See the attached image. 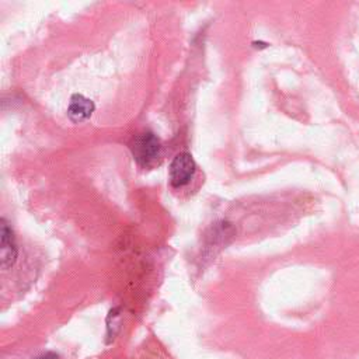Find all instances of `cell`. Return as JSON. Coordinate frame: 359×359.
<instances>
[{
  "mask_svg": "<svg viewBox=\"0 0 359 359\" xmlns=\"http://www.w3.org/2000/svg\"><path fill=\"white\" fill-rule=\"evenodd\" d=\"M133 158L140 167L149 168L157 163L161 156L160 139L151 132H143L133 137L130 143Z\"/></svg>",
  "mask_w": 359,
  "mask_h": 359,
  "instance_id": "obj_1",
  "label": "cell"
},
{
  "mask_svg": "<svg viewBox=\"0 0 359 359\" xmlns=\"http://www.w3.org/2000/svg\"><path fill=\"white\" fill-rule=\"evenodd\" d=\"M195 171H196V164L192 156L187 151L178 153L170 164V170H168L170 184L174 188L184 187L192 180Z\"/></svg>",
  "mask_w": 359,
  "mask_h": 359,
  "instance_id": "obj_2",
  "label": "cell"
},
{
  "mask_svg": "<svg viewBox=\"0 0 359 359\" xmlns=\"http://www.w3.org/2000/svg\"><path fill=\"white\" fill-rule=\"evenodd\" d=\"M0 265L3 269H8L17 259V244L6 219L0 220Z\"/></svg>",
  "mask_w": 359,
  "mask_h": 359,
  "instance_id": "obj_3",
  "label": "cell"
},
{
  "mask_svg": "<svg viewBox=\"0 0 359 359\" xmlns=\"http://www.w3.org/2000/svg\"><path fill=\"white\" fill-rule=\"evenodd\" d=\"M94 108H95L94 102L90 98L81 94H74L70 98V102L67 107V115L73 122H81L91 116V114L94 112Z\"/></svg>",
  "mask_w": 359,
  "mask_h": 359,
  "instance_id": "obj_4",
  "label": "cell"
},
{
  "mask_svg": "<svg viewBox=\"0 0 359 359\" xmlns=\"http://www.w3.org/2000/svg\"><path fill=\"white\" fill-rule=\"evenodd\" d=\"M36 359H57V356L55 353H45V355L38 356Z\"/></svg>",
  "mask_w": 359,
  "mask_h": 359,
  "instance_id": "obj_5",
  "label": "cell"
}]
</instances>
